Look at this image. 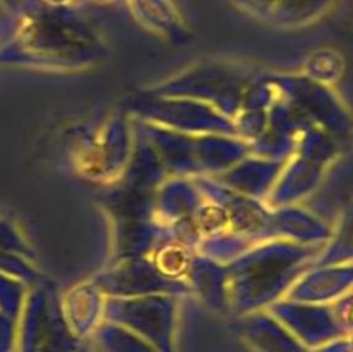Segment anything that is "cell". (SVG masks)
<instances>
[{"mask_svg":"<svg viewBox=\"0 0 353 352\" xmlns=\"http://www.w3.org/2000/svg\"><path fill=\"white\" fill-rule=\"evenodd\" d=\"M21 314L17 352H78L83 345L69 326L64 311L45 299L43 293L31 295Z\"/></svg>","mask_w":353,"mask_h":352,"instance_id":"6da1fadb","label":"cell"},{"mask_svg":"<svg viewBox=\"0 0 353 352\" xmlns=\"http://www.w3.org/2000/svg\"><path fill=\"white\" fill-rule=\"evenodd\" d=\"M105 314L109 321L140 335L157 352H176L172 342L174 311L169 299H110Z\"/></svg>","mask_w":353,"mask_h":352,"instance_id":"7a4b0ae2","label":"cell"},{"mask_svg":"<svg viewBox=\"0 0 353 352\" xmlns=\"http://www.w3.org/2000/svg\"><path fill=\"white\" fill-rule=\"evenodd\" d=\"M243 10L274 24H302L326 10L330 0H234Z\"/></svg>","mask_w":353,"mask_h":352,"instance_id":"3957f363","label":"cell"},{"mask_svg":"<svg viewBox=\"0 0 353 352\" xmlns=\"http://www.w3.org/2000/svg\"><path fill=\"white\" fill-rule=\"evenodd\" d=\"M240 331L257 352H310L281 321L268 314L245 317Z\"/></svg>","mask_w":353,"mask_h":352,"instance_id":"277c9868","label":"cell"},{"mask_svg":"<svg viewBox=\"0 0 353 352\" xmlns=\"http://www.w3.org/2000/svg\"><path fill=\"white\" fill-rule=\"evenodd\" d=\"M133 16L150 30L162 35H179L181 17L171 0H126Z\"/></svg>","mask_w":353,"mask_h":352,"instance_id":"5b68a950","label":"cell"},{"mask_svg":"<svg viewBox=\"0 0 353 352\" xmlns=\"http://www.w3.org/2000/svg\"><path fill=\"white\" fill-rule=\"evenodd\" d=\"M93 335L100 352H157L140 335L112 321L99 324Z\"/></svg>","mask_w":353,"mask_h":352,"instance_id":"8992f818","label":"cell"},{"mask_svg":"<svg viewBox=\"0 0 353 352\" xmlns=\"http://www.w3.org/2000/svg\"><path fill=\"white\" fill-rule=\"evenodd\" d=\"M23 285L14 276L0 273V313L19 321L23 313Z\"/></svg>","mask_w":353,"mask_h":352,"instance_id":"52a82bcc","label":"cell"},{"mask_svg":"<svg viewBox=\"0 0 353 352\" xmlns=\"http://www.w3.org/2000/svg\"><path fill=\"white\" fill-rule=\"evenodd\" d=\"M19 321L0 313V352H17Z\"/></svg>","mask_w":353,"mask_h":352,"instance_id":"ba28073f","label":"cell"},{"mask_svg":"<svg viewBox=\"0 0 353 352\" xmlns=\"http://www.w3.org/2000/svg\"><path fill=\"white\" fill-rule=\"evenodd\" d=\"M40 2L48 3V6H71L72 0H40Z\"/></svg>","mask_w":353,"mask_h":352,"instance_id":"9c48e42d","label":"cell"},{"mask_svg":"<svg viewBox=\"0 0 353 352\" xmlns=\"http://www.w3.org/2000/svg\"><path fill=\"white\" fill-rule=\"evenodd\" d=\"M3 2H6L7 6L12 7V9H17V7H19L21 3H23V0H3Z\"/></svg>","mask_w":353,"mask_h":352,"instance_id":"30bf717a","label":"cell"},{"mask_svg":"<svg viewBox=\"0 0 353 352\" xmlns=\"http://www.w3.org/2000/svg\"><path fill=\"white\" fill-rule=\"evenodd\" d=\"M78 352H90L88 347H85V345H81V347L78 349Z\"/></svg>","mask_w":353,"mask_h":352,"instance_id":"8fae6325","label":"cell"},{"mask_svg":"<svg viewBox=\"0 0 353 352\" xmlns=\"http://www.w3.org/2000/svg\"><path fill=\"white\" fill-rule=\"evenodd\" d=\"M95 2H102V3H110V2H116V0H95Z\"/></svg>","mask_w":353,"mask_h":352,"instance_id":"7c38bea8","label":"cell"}]
</instances>
